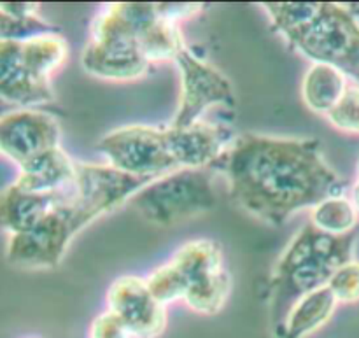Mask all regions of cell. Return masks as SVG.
<instances>
[{
	"instance_id": "obj_1",
	"label": "cell",
	"mask_w": 359,
	"mask_h": 338,
	"mask_svg": "<svg viewBox=\"0 0 359 338\" xmlns=\"http://www.w3.org/2000/svg\"><path fill=\"white\" fill-rule=\"evenodd\" d=\"M210 168L223 175L235 205L270 227L344 191L312 137L233 135Z\"/></svg>"
},
{
	"instance_id": "obj_20",
	"label": "cell",
	"mask_w": 359,
	"mask_h": 338,
	"mask_svg": "<svg viewBox=\"0 0 359 338\" xmlns=\"http://www.w3.org/2000/svg\"><path fill=\"white\" fill-rule=\"evenodd\" d=\"M18 107H14L13 104H9V102L7 100H4L2 97H0V119L4 118V116H7L9 114V112H13V111H16Z\"/></svg>"
},
{
	"instance_id": "obj_14",
	"label": "cell",
	"mask_w": 359,
	"mask_h": 338,
	"mask_svg": "<svg viewBox=\"0 0 359 338\" xmlns=\"http://www.w3.org/2000/svg\"><path fill=\"white\" fill-rule=\"evenodd\" d=\"M339 302L328 286L300 298L291 307L284 321L273 330L276 338H309L321 330L335 314Z\"/></svg>"
},
{
	"instance_id": "obj_10",
	"label": "cell",
	"mask_w": 359,
	"mask_h": 338,
	"mask_svg": "<svg viewBox=\"0 0 359 338\" xmlns=\"http://www.w3.org/2000/svg\"><path fill=\"white\" fill-rule=\"evenodd\" d=\"M107 311L132 338H158L167 328V307L154 298L142 277L116 279L107 291Z\"/></svg>"
},
{
	"instance_id": "obj_15",
	"label": "cell",
	"mask_w": 359,
	"mask_h": 338,
	"mask_svg": "<svg viewBox=\"0 0 359 338\" xmlns=\"http://www.w3.org/2000/svg\"><path fill=\"white\" fill-rule=\"evenodd\" d=\"M347 76L328 63H311L302 83L305 105L316 114H328L347 90Z\"/></svg>"
},
{
	"instance_id": "obj_16",
	"label": "cell",
	"mask_w": 359,
	"mask_h": 338,
	"mask_svg": "<svg viewBox=\"0 0 359 338\" xmlns=\"http://www.w3.org/2000/svg\"><path fill=\"white\" fill-rule=\"evenodd\" d=\"M60 28L39 16L37 4H0V41L25 42Z\"/></svg>"
},
{
	"instance_id": "obj_9",
	"label": "cell",
	"mask_w": 359,
	"mask_h": 338,
	"mask_svg": "<svg viewBox=\"0 0 359 338\" xmlns=\"http://www.w3.org/2000/svg\"><path fill=\"white\" fill-rule=\"evenodd\" d=\"M174 62L181 74V98L168 125L189 126L202 121V116L209 109L233 107L237 102L233 84L219 69L196 56L188 46Z\"/></svg>"
},
{
	"instance_id": "obj_21",
	"label": "cell",
	"mask_w": 359,
	"mask_h": 338,
	"mask_svg": "<svg viewBox=\"0 0 359 338\" xmlns=\"http://www.w3.org/2000/svg\"><path fill=\"white\" fill-rule=\"evenodd\" d=\"M354 205H356L358 212H359V168H358V182L354 186Z\"/></svg>"
},
{
	"instance_id": "obj_7",
	"label": "cell",
	"mask_w": 359,
	"mask_h": 338,
	"mask_svg": "<svg viewBox=\"0 0 359 338\" xmlns=\"http://www.w3.org/2000/svg\"><path fill=\"white\" fill-rule=\"evenodd\" d=\"M212 168H186L154 179L132 200L133 209L154 227H174L216 207Z\"/></svg>"
},
{
	"instance_id": "obj_18",
	"label": "cell",
	"mask_w": 359,
	"mask_h": 338,
	"mask_svg": "<svg viewBox=\"0 0 359 338\" xmlns=\"http://www.w3.org/2000/svg\"><path fill=\"white\" fill-rule=\"evenodd\" d=\"M333 126L344 132L359 133V88L349 86L339 104L326 114Z\"/></svg>"
},
{
	"instance_id": "obj_3",
	"label": "cell",
	"mask_w": 359,
	"mask_h": 338,
	"mask_svg": "<svg viewBox=\"0 0 359 338\" xmlns=\"http://www.w3.org/2000/svg\"><path fill=\"white\" fill-rule=\"evenodd\" d=\"M149 182L111 165L77 163L76 181L65 198L30 231L9 238L7 259L27 270L55 269L79 231L132 200Z\"/></svg>"
},
{
	"instance_id": "obj_8",
	"label": "cell",
	"mask_w": 359,
	"mask_h": 338,
	"mask_svg": "<svg viewBox=\"0 0 359 338\" xmlns=\"http://www.w3.org/2000/svg\"><path fill=\"white\" fill-rule=\"evenodd\" d=\"M97 149L116 170L154 181L177 172L168 126L126 125L105 133Z\"/></svg>"
},
{
	"instance_id": "obj_6",
	"label": "cell",
	"mask_w": 359,
	"mask_h": 338,
	"mask_svg": "<svg viewBox=\"0 0 359 338\" xmlns=\"http://www.w3.org/2000/svg\"><path fill=\"white\" fill-rule=\"evenodd\" d=\"M146 283L165 307L181 300L193 312L205 316L223 311L231 291L223 249L207 238L182 244L165 265L146 277Z\"/></svg>"
},
{
	"instance_id": "obj_11",
	"label": "cell",
	"mask_w": 359,
	"mask_h": 338,
	"mask_svg": "<svg viewBox=\"0 0 359 338\" xmlns=\"http://www.w3.org/2000/svg\"><path fill=\"white\" fill-rule=\"evenodd\" d=\"M62 128L48 112L16 109L0 119V153L18 167L60 146Z\"/></svg>"
},
{
	"instance_id": "obj_17",
	"label": "cell",
	"mask_w": 359,
	"mask_h": 338,
	"mask_svg": "<svg viewBox=\"0 0 359 338\" xmlns=\"http://www.w3.org/2000/svg\"><path fill=\"white\" fill-rule=\"evenodd\" d=\"M309 223L323 234L344 237L353 234L358 223V209L354 203L340 196H332L311 209Z\"/></svg>"
},
{
	"instance_id": "obj_2",
	"label": "cell",
	"mask_w": 359,
	"mask_h": 338,
	"mask_svg": "<svg viewBox=\"0 0 359 338\" xmlns=\"http://www.w3.org/2000/svg\"><path fill=\"white\" fill-rule=\"evenodd\" d=\"M198 4H111L95 16L81 65L98 79H140L153 63L174 62L186 48L179 23Z\"/></svg>"
},
{
	"instance_id": "obj_19",
	"label": "cell",
	"mask_w": 359,
	"mask_h": 338,
	"mask_svg": "<svg viewBox=\"0 0 359 338\" xmlns=\"http://www.w3.org/2000/svg\"><path fill=\"white\" fill-rule=\"evenodd\" d=\"M328 290L337 302L349 304L359 300V263L351 259L349 263L340 266L330 279Z\"/></svg>"
},
{
	"instance_id": "obj_13",
	"label": "cell",
	"mask_w": 359,
	"mask_h": 338,
	"mask_svg": "<svg viewBox=\"0 0 359 338\" xmlns=\"http://www.w3.org/2000/svg\"><path fill=\"white\" fill-rule=\"evenodd\" d=\"M76 175L77 163L58 146L21 165L14 184L34 193H58L70 188Z\"/></svg>"
},
{
	"instance_id": "obj_12",
	"label": "cell",
	"mask_w": 359,
	"mask_h": 338,
	"mask_svg": "<svg viewBox=\"0 0 359 338\" xmlns=\"http://www.w3.org/2000/svg\"><path fill=\"white\" fill-rule=\"evenodd\" d=\"M70 188L58 193H34L13 182L0 191V230L11 237L27 234L65 198Z\"/></svg>"
},
{
	"instance_id": "obj_4",
	"label": "cell",
	"mask_w": 359,
	"mask_h": 338,
	"mask_svg": "<svg viewBox=\"0 0 359 338\" xmlns=\"http://www.w3.org/2000/svg\"><path fill=\"white\" fill-rule=\"evenodd\" d=\"M280 37L312 63H328L359 81V23L337 4H265Z\"/></svg>"
},
{
	"instance_id": "obj_5",
	"label": "cell",
	"mask_w": 359,
	"mask_h": 338,
	"mask_svg": "<svg viewBox=\"0 0 359 338\" xmlns=\"http://www.w3.org/2000/svg\"><path fill=\"white\" fill-rule=\"evenodd\" d=\"M356 234L333 237L307 223L273 265L269 279V312L276 330L300 298L328 286L333 273L353 259Z\"/></svg>"
}]
</instances>
